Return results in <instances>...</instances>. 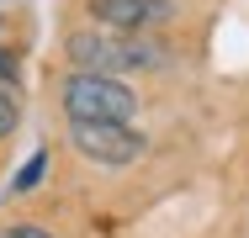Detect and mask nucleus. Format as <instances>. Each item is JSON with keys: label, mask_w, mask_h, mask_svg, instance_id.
<instances>
[{"label": "nucleus", "mask_w": 249, "mask_h": 238, "mask_svg": "<svg viewBox=\"0 0 249 238\" xmlns=\"http://www.w3.org/2000/svg\"><path fill=\"white\" fill-rule=\"evenodd\" d=\"M0 238H53V233L32 228V222H16V228H0Z\"/></svg>", "instance_id": "obj_8"}, {"label": "nucleus", "mask_w": 249, "mask_h": 238, "mask_svg": "<svg viewBox=\"0 0 249 238\" xmlns=\"http://www.w3.org/2000/svg\"><path fill=\"white\" fill-rule=\"evenodd\" d=\"M16 122H21L16 90H5V85H0V138H11V133H16Z\"/></svg>", "instance_id": "obj_6"}, {"label": "nucleus", "mask_w": 249, "mask_h": 238, "mask_svg": "<svg viewBox=\"0 0 249 238\" xmlns=\"http://www.w3.org/2000/svg\"><path fill=\"white\" fill-rule=\"evenodd\" d=\"M43 175H48V148H37L21 170H16V180H11V196H27L32 186H43Z\"/></svg>", "instance_id": "obj_5"}, {"label": "nucleus", "mask_w": 249, "mask_h": 238, "mask_svg": "<svg viewBox=\"0 0 249 238\" xmlns=\"http://www.w3.org/2000/svg\"><path fill=\"white\" fill-rule=\"evenodd\" d=\"M0 85L16 90V53H11V48H0Z\"/></svg>", "instance_id": "obj_7"}, {"label": "nucleus", "mask_w": 249, "mask_h": 238, "mask_svg": "<svg viewBox=\"0 0 249 238\" xmlns=\"http://www.w3.org/2000/svg\"><path fill=\"white\" fill-rule=\"evenodd\" d=\"M69 58H74V69L80 74H106V80H117V74H133V69H154L159 58H164V48L143 37V32H74L69 37Z\"/></svg>", "instance_id": "obj_1"}, {"label": "nucleus", "mask_w": 249, "mask_h": 238, "mask_svg": "<svg viewBox=\"0 0 249 238\" xmlns=\"http://www.w3.org/2000/svg\"><path fill=\"white\" fill-rule=\"evenodd\" d=\"M74 148H80L85 159L106 164V170H122V164H133L149 143H143V133H138L133 122H90V127H74Z\"/></svg>", "instance_id": "obj_3"}, {"label": "nucleus", "mask_w": 249, "mask_h": 238, "mask_svg": "<svg viewBox=\"0 0 249 238\" xmlns=\"http://www.w3.org/2000/svg\"><path fill=\"white\" fill-rule=\"evenodd\" d=\"M0 21H5V16H0Z\"/></svg>", "instance_id": "obj_9"}, {"label": "nucleus", "mask_w": 249, "mask_h": 238, "mask_svg": "<svg viewBox=\"0 0 249 238\" xmlns=\"http://www.w3.org/2000/svg\"><path fill=\"white\" fill-rule=\"evenodd\" d=\"M138 111V95L127 90L122 80H106V74H69L64 80V117L69 127H90V122H133Z\"/></svg>", "instance_id": "obj_2"}, {"label": "nucleus", "mask_w": 249, "mask_h": 238, "mask_svg": "<svg viewBox=\"0 0 249 238\" xmlns=\"http://www.w3.org/2000/svg\"><path fill=\"white\" fill-rule=\"evenodd\" d=\"M90 16L106 32H143L170 16V0H90Z\"/></svg>", "instance_id": "obj_4"}]
</instances>
